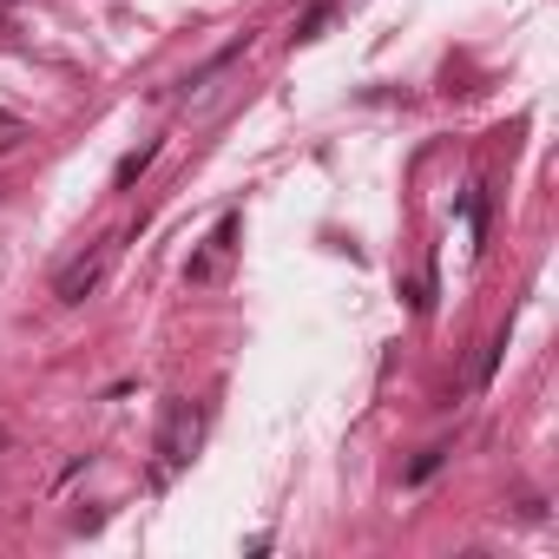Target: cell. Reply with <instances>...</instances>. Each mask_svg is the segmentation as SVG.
I'll list each match as a JSON object with an SVG mask.
<instances>
[{
  "instance_id": "6da1fadb",
  "label": "cell",
  "mask_w": 559,
  "mask_h": 559,
  "mask_svg": "<svg viewBox=\"0 0 559 559\" xmlns=\"http://www.w3.org/2000/svg\"><path fill=\"white\" fill-rule=\"evenodd\" d=\"M198 435H204L198 408H191V402H165V421H158V461H165V467H185L191 448H198Z\"/></svg>"
},
{
  "instance_id": "7a4b0ae2",
  "label": "cell",
  "mask_w": 559,
  "mask_h": 559,
  "mask_svg": "<svg viewBox=\"0 0 559 559\" xmlns=\"http://www.w3.org/2000/svg\"><path fill=\"white\" fill-rule=\"evenodd\" d=\"M106 263H112V243H93V250H80V257H73V263L53 276V297H60V304H86V297L99 290Z\"/></svg>"
},
{
  "instance_id": "3957f363",
  "label": "cell",
  "mask_w": 559,
  "mask_h": 559,
  "mask_svg": "<svg viewBox=\"0 0 559 559\" xmlns=\"http://www.w3.org/2000/svg\"><path fill=\"white\" fill-rule=\"evenodd\" d=\"M152 158H158V145H139V152H126V158H119V171H112V185L126 191V185H132V178H139V171L152 165Z\"/></svg>"
},
{
  "instance_id": "277c9868",
  "label": "cell",
  "mask_w": 559,
  "mask_h": 559,
  "mask_svg": "<svg viewBox=\"0 0 559 559\" xmlns=\"http://www.w3.org/2000/svg\"><path fill=\"white\" fill-rule=\"evenodd\" d=\"M217 257H224V250L211 243L204 257H191V263H185V276H191V284H211V276H217Z\"/></svg>"
},
{
  "instance_id": "5b68a950",
  "label": "cell",
  "mask_w": 559,
  "mask_h": 559,
  "mask_svg": "<svg viewBox=\"0 0 559 559\" xmlns=\"http://www.w3.org/2000/svg\"><path fill=\"white\" fill-rule=\"evenodd\" d=\"M441 454H448V448H421V454H415V461H408V480H415V487H421V480H428V474H435V467H441Z\"/></svg>"
},
{
  "instance_id": "8992f818",
  "label": "cell",
  "mask_w": 559,
  "mask_h": 559,
  "mask_svg": "<svg viewBox=\"0 0 559 559\" xmlns=\"http://www.w3.org/2000/svg\"><path fill=\"white\" fill-rule=\"evenodd\" d=\"M323 27H330V8H310L304 27H297V40H323Z\"/></svg>"
},
{
  "instance_id": "52a82bcc",
  "label": "cell",
  "mask_w": 559,
  "mask_h": 559,
  "mask_svg": "<svg viewBox=\"0 0 559 559\" xmlns=\"http://www.w3.org/2000/svg\"><path fill=\"white\" fill-rule=\"evenodd\" d=\"M21 139H27V126H21V119H14V112H0V152H14V145H21Z\"/></svg>"
},
{
  "instance_id": "ba28073f",
  "label": "cell",
  "mask_w": 559,
  "mask_h": 559,
  "mask_svg": "<svg viewBox=\"0 0 559 559\" xmlns=\"http://www.w3.org/2000/svg\"><path fill=\"white\" fill-rule=\"evenodd\" d=\"M0 47H21V27L14 21H0Z\"/></svg>"
},
{
  "instance_id": "9c48e42d",
  "label": "cell",
  "mask_w": 559,
  "mask_h": 559,
  "mask_svg": "<svg viewBox=\"0 0 559 559\" xmlns=\"http://www.w3.org/2000/svg\"><path fill=\"white\" fill-rule=\"evenodd\" d=\"M0 454H8V428H0Z\"/></svg>"
},
{
  "instance_id": "30bf717a",
  "label": "cell",
  "mask_w": 559,
  "mask_h": 559,
  "mask_svg": "<svg viewBox=\"0 0 559 559\" xmlns=\"http://www.w3.org/2000/svg\"><path fill=\"white\" fill-rule=\"evenodd\" d=\"M0 8H14V0H0Z\"/></svg>"
}]
</instances>
